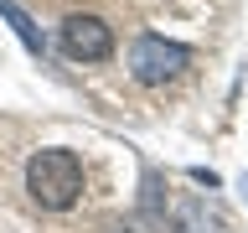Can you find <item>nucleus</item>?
Masks as SVG:
<instances>
[{
    "mask_svg": "<svg viewBox=\"0 0 248 233\" xmlns=\"http://www.w3.org/2000/svg\"><path fill=\"white\" fill-rule=\"evenodd\" d=\"M26 192L36 207L46 213H62V207H73L83 197V161L73 150H62V145H46L26 161Z\"/></svg>",
    "mask_w": 248,
    "mask_h": 233,
    "instance_id": "obj_1",
    "label": "nucleus"
},
{
    "mask_svg": "<svg viewBox=\"0 0 248 233\" xmlns=\"http://www.w3.org/2000/svg\"><path fill=\"white\" fill-rule=\"evenodd\" d=\"M186 67H191V52H186L181 42H166V36H155V31H145V36L129 42V73H135V83H145V88H160L170 78H181Z\"/></svg>",
    "mask_w": 248,
    "mask_h": 233,
    "instance_id": "obj_2",
    "label": "nucleus"
},
{
    "mask_svg": "<svg viewBox=\"0 0 248 233\" xmlns=\"http://www.w3.org/2000/svg\"><path fill=\"white\" fill-rule=\"evenodd\" d=\"M57 42H62V52L73 62H104L114 52V31H108L104 16H67L62 31H57Z\"/></svg>",
    "mask_w": 248,
    "mask_h": 233,
    "instance_id": "obj_3",
    "label": "nucleus"
},
{
    "mask_svg": "<svg viewBox=\"0 0 248 233\" xmlns=\"http://www.w3.org/2000/svg\"><path fill=\"white\" fill-rule=\"evenodd\" d=\"M0 16H5V26H11L16 36H21V47H26L31 57H42V52H46V36L36 31V21H31V16L21 11L16 0H0Z\"/></svg>",
    "mask_w": 248,
    "mask_h": 233,
    "instance_id": "obj_4",
    "label": "nucleus"
},
{
    "mask_svg": "<svg viewBox=\"0 0 248 233\" xmlns=\"http://www.w3.org/2000/svg\"><path fill=\"white\" fill-rule=\"evenodd\" d=\"M191 182H202V186H217V171H207V166H197V171H191Z\"/></svg>",
    "mask_w": 248,
    "mask_h": 233,
    "instance_id": "obj_5",
    "label": "nucleus"
},
{
    "mask_svg": "<svg viewBox=\"0 0 248 233\" xmlns=\"http://www.w3.org/2000/svg\"><path fill=\"white\" fill-rule=\"evenodd\" d=\"M243 197H248V176H243Z\"/></svg>",
    "mask_w": 248,
    "mask_h": 233,
    "instance_id": "obj_6",
    "label": "nucleus"
}]
</instances>
